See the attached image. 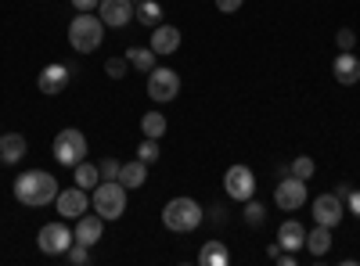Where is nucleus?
Wrapping results in <instances>:
<instances>
[{"mask_svg": "<svg viewBox=\"0 0 360 266\" xmlns=\"http://www.w3.org/2000/svg\"><path fill=\"white\" fill-rule=\"evenodd\" d=\"M58 180L47 173V169H25L18 180H15V198L22 205H29V209H44V205H51L58 198Z\"/></svg>", "mask_w": 360, "mask_h": 266, "instance_id": "1", "label": "nucleus"}, {"mask_svg": "<svg viewBox=\"0 0 360 266\" xmlns=\"http://www.w3.org/2000/svg\"><path fill=\"white\" fill-rule=\"evenodd\" d=\"M69 44L79 54H94L105 44V22L94 11H76V18L69 22Z\"/></svg>", "mask_w": 360, "mask_h": 266, "instance_id": "2", "label": "nucleus"}, {"mask_svg": "<svg viewBox=\"0 0 360 266\" xmlns=\"http://www.w3.org/2000/svg\"><path fill=\"white\" fill-rule=\"evenodd\" d=\"M202 220H205L202 205H198L195 198H188V194L169 198V201L162 205V223H166V230H173V234H191L195 227H202Z\"/></svg>", "mask_w": 360, "mask_h": 266, "instance_id": "3", "label": "nucleus"}, {"mask_svg": "<svg viewBox=\"0 0 360 266\" xmlns=\"http://www.w3.org/2000/svg\"><path fill=\"white\" fill-rule=\"evenodd\" d=\"M94 213L101 220H123V213H127V187L119 180H101L94 187Z\"/></svg>", "mask_w": 360, "mask_h": 266, "instance_id": "4", "label": "nucleus"}, {"mask_svg": "<svg viewBox=\"0 0 360 266\" xmlns=\"http://www.w3.org/2000/svg\"><path fill=\"white\" fill-rule=\"evenodd\" d=\"M72 241H76V234L69 230V223H65V220L44 223V227H40V234H37V245H40V252H44V255H65Z\"/></svg>", "mask_w": 360, "mask_h": 266, "instance_id": "5", "label": "nucleus"}, {"mask_svg": "<svg viewBox=\"0 0 360 266\" xmlns=\"http://www.w3.org/2000/svg\"><path fill=\"white\" fill-rule=\"evenodd\" d=\"M86 159V137H83V130H62L54 137V162H62V166H76V162H83Z\"/></svg>", "mask_w": 360, "mask_h": 266, "instance_id": "6", "label": "nucleus"}, {"mask_svg": "<svg viewBox=\"0 0 360 266\" xmlns=\"http://www.w3.org/2000/svg\"><path fill=\"white\" fill-rule=\"evenodd\" d=\"M274 205L281 213H299L307 205V180H299V176H285V180L274 187Z\"/></svg>", "mask_w": 360, "mask_h": 266, "instance_id": "7", "label": "nucleus"}, {"mask_svg": "<svg viewBox=\"0 0 360 266\" xmlns=\"http://www.w3.org/2000/svg\"><path fill=\"white\" fill-rule=\"evenodd\" d=\"M224 191H227V198H234V201H249V198L256 194V176H252V169H249V166H231V169L224 173Z\"/></svg>", "mask_w": 360, "mask_h": 266, "instance_id": "8", "label": "nucleus"}, {"mask_svg": "<svg viewBox=\"0 0 360 266\" xmlns=\"http://www.w3.org/2000/svg\"><path fill=\"white\" fill-rule=\"evenodd\" d=\"M180 94V76L173 69H152L148 72V98L152 101H173Z\"/></svg>", "mask_w": 360, "mask_h": 266, "instance_id": "9", "label": "nucleus"}, {"mask_svg": "<svg viewBox=\"0 0 360 266\" xmlns=\"http://www.w3.org/2000/svg\"><path fill=\"white\" fill-rule=\"evenodd\" d=\"M342 216H346V205H342V198L332 191V194H317L314 198V223H321V227H339L342 223Z\"/></svg>", "mask_w": 360, "mask_h": 266, "instance_id": "10", "label": "nucleus"}, {"mask_svg": "<svg viewBox=\"0 0 360 266\" xmlns=\"http://www.w3.org/2000/svg\"><path fill=\"white\" fill-rule=\"evenodd\" d=\"M69 79H72V72H69V65H47V69H40V76H37V91L44 94V98H54V94H62L65 86H69Z\"/></svg>", "mask_w": 360, "mask_h": 266, "instance_id": "11", "label": "nucleus"}, {"mask_svg": "<svg viewBox=\"0 0 360 266\" xmlns=\"http://www.w3.org/2000/svg\"><path fill=\"white\" fill-rule=\"evenodd\" d=\"M54 205H58V216H62V220H79L86 213L90 201H86V191L83 187H65V191H58Z\"/></svg>", "mask_w": 360, "mask_h": 266, "instance_id": "12", "label": "nucleus"}, {"mask_svg": "<svg viewBox=\"0 0 360 266\" xmlns=\"http://www.w3.org/2000/svg\"><path fill=\"white\" fill-rule=\"evenodd\" d=\"M98 18L112 29H123L134 18V0H101L98 4Z\"/></svg>", "mask_w": 360, "mask_h": 266, "instance_id": "13", "label": "nucleus"}, {"mask_svg": "<svg viewBox=\"0 0 360 266\" xmlns=\"http://www.w3.org/2000/svg\"><path fill=\"white\" fill-rule=\"evenodd\" d=\"M76 241L79 245H86V248H94L98 241H101V234H105V220L98 216V213H83L79 220H76Z\"/></svg>", "mask_w": 360, "mask_h": 266, "instance_id": "14", "label": "nucleus"}, {"mask_svg": "<svg viewBox=\"0 0 360 266\" xmlns=\"http://www.w3.org/2000/svg\"><path fill=\"white\" fill-rule=\"evenodd\" d=\"M332 72H335V79H339L342 86H353V83L360 79V58H356L353 51H342V54L335 58Z\"/></svg>", "mask_w": 360, "mask_h": 266, "instance_id": "15", "label": "nucleus"}, {"mask_svg": "<svg viewBox=\"0 0 360 266\" xmlns=\"http://www.w3.org/2000/svg\"><path fill=\"white\" fill-rule=\"evenodd\" d=\"M278 241H281V248H288V252L307 248V230H303V223H299V220H285V223L278 227Z\"/></svg>", "mask_w": 360, "mask_h": 266, "instance_id": "16", "label": "nucleus"}, {"mask_svg": "<svg viewBox=\"0 0 360 266\" xmlns=\"http://www.w3.org/2000/svg\"><path fill=\"white\" fill-rule=\"evenodd\" d=\"M25 159V137L22 133H0V162L18 166Z\"/></svg>", "mask_w": 360, "mask_h": 266, "instance_id": "17", "label": "nucleus"}, {"mask_svg": "<svg viewBox=\"0 0 360 266\" xmlns=\"http://www.w3.org/2000/svg\"><path fill=\"white\" fill-rule=\"evenodd\" d=\"M152 51H155V54H173V51H180V29H176V25H155V29H152Z\"/></svg>", "mask_w": 360, "mask_h": 266, "instance_id": "18", "label": "nucleus"}, {"mask_svg": "<svg viewBox=\"0 0 360 266\" xmlns=\"http://www.w3.org/2000/svg\"><path fill=\"white\" fill-rule=\"evenodd\" d=\"M119 184H123L127 191H134V187H144L148 184V162H123L119 166Z\"/></svg>", "mask_w": 360, "mask_h": 266, "instance_id": "19", "label": "nucleus"}, {"mask_svg": "<svg viewBox=\"0 0 360 266\" xmlns=\"http://www.w3.org/2000/svg\"><path fill=\"white\" fill-rule=\"evenodd\" d=\"M72 180H76V187H83V191H90V187H98L101 184V169L94 166V162H76L72 166Z\"/></svg>", "mask_w": 360, "mask_h": 266, "instance_id": "20", "label": "nucleus"}, {"mask_svg": "<svg viewBox=\"0 0 360 266\" xmlns=\"http://www.w3.org/2000/svg\"><path fill=\"white\" fill-rule=\"evenodd\" d=\"M307 248H310V255L324 259L328 248H332V227H321V223H317V227L307 234Z\"/></svg>", "mask_w": 360, "mask_h": 266, "instance_id": "21", "label": "nucleus"}, {"mask_svg": "<svg viewBox=\"0 0 360 266\" xmlns=\"http://www.w3.org/2000/svg\"><path fill=\"white\" fill-rule=\"evenodd\" d=\"M198 262L202 266H227L231 262V252H227L224 241H205L202 252H198Z\"/></svg>", "mask_w": 360, "mask_h": 266, "instance_id": "22", "label": "nucleus"}, {"mask_svg": "<svg viewBox=\"0 0 360 266\" xmlns=\"http://www.w3.org/2000/svg\"><path fill=\"white\" fill-rule=\"evenodd\" d=\"M155 58H159V54H155L152 47H130V51H127L130 69H137V72H144V76L155 69Z\"/></svg>", "mask_w": 360, "mask_h": 266, "instance_id": "23", "label": "nucleus"}, {"mask_svg": "<svg viewBox=\"0 0 360 266\" xmlns=\"http://www.w3.org/2000/svg\"><path fill=\"white\" fill-rule=\"evenodd\" d=\"M134 18L141 25H148V29H155V25H162V8L155 4V0H141V4L134 8Z\"/></svg>", "mask_w": 360, "mask_h": 266, "instance_id": "24", "label": "nucleus"}, {"mask_svg": "<svg viewBox=\"0 0 360 266\" xmlns=\"http://www.w3.org/2000/svg\"><path fill=\"white\" fill-rule=\"evenodd\" d=\"M141 130H144V137L159 140V137L166 133V115H162V112H148L144 119H141Z\"/></svg>", "mask_w": 360, "mask_h": 266, "instance_id": "25", "label": "nucleus"}, {"mask_svg": "<svg viewBox=\"0 0 360 266\" xmlns=\"http://www.w3.org/2000/svg\"><path fill=\"white\" fill-rule=\"evenodd\" d=\"M288 173H292V176H299V180H310V176L317 173V166H314V159H310V155H295V159H292V166H288Z\"/></svg>", "mask_w": 360, "mask_h": 266, "instance_id": "26", "label": "nucleus"}, {"mask_svg": "<svg viewBox=\"0 0 360 266\" xmlns=\"http://www.w3.org/2000/svg\"><path fill=\"white\" fill-rule=\"evenodd\" d=\"M137 159H141V162H148V166H152V162L159 159V140H152V137H144V140H141V147H137Z\"/></svg>", "mask_w": 360, "mask_h": 266, "instance_id": "27", "label": "nucleus"}, {"mask_svg": "<svg viewBox=\"0 0 360 266\" xmlns=\"http://www.w3.org/2000/svg\"><path fill=\"white\" fill-rule=\"evenodd\" d=\"M65 259H69L72 266H86V262H90V248H86V245H79V241H72V245H69V252H65Z\"/></svg>", "mask_w": 360, "mask_h": 266, "instance_id": "28", "label": "nucleus"}, {"mask_svg": "<svg viewBox=\"0 0 360 266\" xmlns=\"http://www.w3.org/2000/svg\"><path fill=\"white\" fill-rule=\"evenodd\" d=\"M127 69H130L127 58H108V62H105V72H108L112 79H123V76H127Z\"/></svg>", "mask_w": 360, "mask_h": 266, "instance_id": "29", "label": "nucleus"}, {"mask_svg": "<svg viewBox=\"0 0 360 266\" xmlns=\"http://www.w3.org/2000/svg\"><path fill=\"white\" fill-rule=\"evenodd\" d=\"M245 223H249V227H259V223H263V205H256L252 198L245 201Z\"/></svg>", "mask_w": 360, "mask_h": 266, "instance_id": "30", "label": "nucleus"}, {"mask_svg": "<svg viewBox=\"0 0 360 266\" xmlns=\"http://www.w3.org/2000/svg\"><path fill=\"white\" fill-rule=\"evenodd\" d=\"M98 169H101V180H119V162L115 159H101Z\"/></svg>", "mask_w": 360, "mask_h": 266, "instance_id": "31", "label": "nucleus"}, {"mask_svg": "<svg viewBox=\"0 0 360 266\" xmlns=\"http://www.w3.org/2000/svg\"><path fill=\"white\" fill-rule=\"evenodd\" d=\"M335 44H339V51H353L356 47V33H353V29H339Z\"/></svg>", "mask_w": 360, "mask_h": 266, "instance_id": "32", "label": "nucleus"}, {"mask_svg": "<svg viewBox=\"0 0 360 266\" xmlns=\"http://www.w3.org/2000/svg\"><path fill=\"white\" fill-rule=\"evenodd\" d=\"M245 0H217V11H224V15H234L238 8H242Z\"/></svg>", "mask_w": 360, "mask_h": 266, "instance_id": "33", "label": "nucleus"}, {"mask_svg": "<svg viewBox=\"0 0 360 266\" xmlns=\"http://www.w3.org/2000/svg\"><path fill=\"white\" fill-rule=\"evenodd\" d=\"M346 205H349V213H353V216H356V220H360V187H356V191H349V194H346Z\"/></svg>", "mask_w": 360, "mask_h": 266, "instance_id": "34", "label": "nucleus"}, {"mask_svg": "<svg viewBox=\"0 0 360 266\" xmlns=\"http://www.w3.org/2000/svg\"><path fill=\"white\" fill-rule=\"evenodd\" d=\"M98 4H101V0H72L76 11H98Z\"/></svg>", "mask_w": 360, "mask_h": 266, "instance_id": "35", "label": "nucleus"}, {"mask_svg": "<svg viewBox=\"0 0 360 266\" xmlns=\"http://www.w3.org/2000/svg\"><path fill=\"white\" fill-rule=\"evenodd\" d=\"M274 262H281V266H299V255H295V252H288V248H285V252H281V255H278V259H274Z\"/></svg>", "mask_w": 360, "mask_h": 266, "instance_id": "36", "label": "nucleus"}, {"mask_svg": "<svg viewBox=\"0 0 360 266\" xmlns=\"http://www.w3.org/2000/svg\"><path fill=\"white\" fill-rule=\"evenodd\" d=\"M266 255L278 259V255H281V241H270V245H266Z\"/></svg>", "mask_w": 360, "mask_h": 266, "instance_id": "37", "label": "nucleus"}, {"mask_svg": "<svg viewBox=\"0 0 360 266\" xmlns=\"http://www.w3.org/2000/svg\"><path fill=\"white\" fill-rule=\"evenodd\" d=\"M349 191H353V187H349V184H339V187H335V194H339V198H342V201H346V194H349Z\"/></svg>", "mask_w": 360, "mask_h": 266, "instance_id": "38", "label": "nucleus"}, {"mask_svg": "<svg viewBox=\"0 0 360 266\" xmlns=\"http://www.w3.org/2000/svg\"><path fill=\"white\" fill-rule=\"evenodd\" d=\"M134 4H141V0H134Z\"/></svg>", "mask_w": 360, "mask_h": 266, "instance_id": "39", "label": "nucleus"}]
</instances>
